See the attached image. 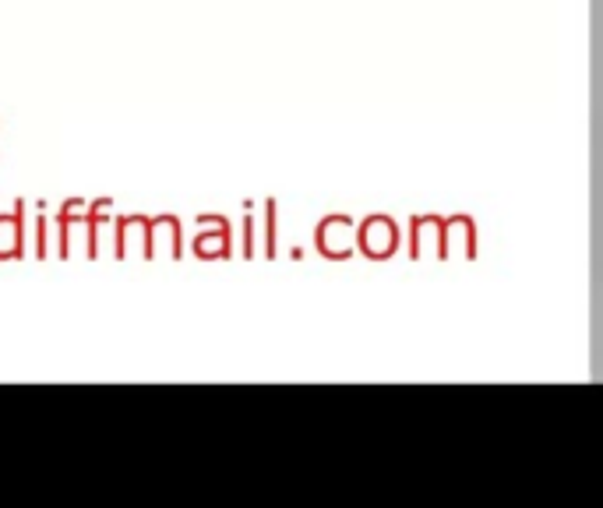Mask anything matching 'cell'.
I'll list each match as a JSON object with an SVG mask.
<instances>
[{
    "mask_svg": "<svg viewBox=\"0 0 603 508\" xmlns=\"http://www.w3.org/2000/svg\"><path fill=\"white\" fill-rule=\"evenodd\" d=\"M22 254V205L15 216H0V258Z\"/></svg>",
    "mask_w": 603,
    "mask_h": 508,
    "instance_id": "obj_5",
    "label": "cell"
},
{
    "mask_svg": "<svg viewBox=\"0 0 603 508\" xmlns=\"http://www.w3.org/2000/svg\"><path fill=\"white\" fill-rule=\"evenodd\" d=\"M399 244V230L388 216H371L360 226V247L367 251V258H388Z\"/></svg>",
    "mask_w": 603,
    "mask_h": 508,
    "instance_id": "obj_1",
    "label": "cell"
},
{
    "mask_svg": "<svg viewBox=\"0 0 603 508\" xmlns=\"http://www.w3.org/2000/svg\"><path fill=\"white\" fill-rule=\"evenodd\" d=\"M149 258H180V226L173 216L149 219Z\"/></svg>",
    "mask_w": 603,
    "mask_h": 508,
    "instance_id": "obj_4",
    "label": "cell"
},
{
    "mask_svg": "<svg viewBox=\"0 0 603 508\" xmlns=\"http://www.w3.org/2000/svg\"><path fill=\"white\" fill-rule=\"evenodd\" d=\"M194 251L201 254V258H223L226 251H230V230H219V237H209V233H205V237H198V244H194Z\"/></svg>",
    "mask_w": 603,
    "mask_h": 508,
    "instance_id": "obj_6",
    "label": "cell"
},
{
    "mask_svg": "<svg viewBox=\"0 0 603 508\" xmlns=\"http://www.w3.org/2000/svg\"><path fill=\"white\" fill-rule=\"evenodd\" d=\"M117 258H149V219L145 216L117 223Z\"/></svg>",
    "mask_w": 603,
    "mask_h": 508,
    "instance_id": "obj_2",
    "label": "cell"
},
{
    "mask_svg": "<svg viewBox=\"0 0 603 508\" xmlns=\"http://www.w3.org/2000/svg\"><path fill=\"white\" fill-rule=\"evenodd\" d=\"M318 247L328 258H346L353 251V223L346 216H332L318 226Z\"/></svg>",
    "mask_w": 603,
    "mask_h": 508,
    "instance_id": "obj_3",
    "label": "cell"
}]
</instances>
